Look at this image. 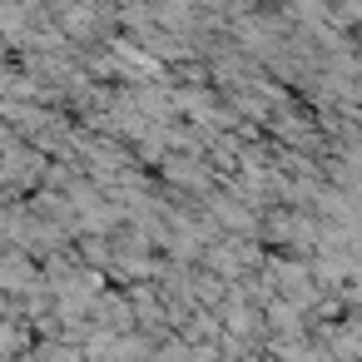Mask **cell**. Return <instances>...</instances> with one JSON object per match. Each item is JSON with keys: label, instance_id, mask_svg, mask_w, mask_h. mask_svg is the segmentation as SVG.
Returning a JSON list of instances; mask_svg holds the SVG:
<instances>
[{"label": "cell", "instance_id": "obj_1", "mask_svg": "<svg viewBox=\"0 0 362 362\" xmlns=\"http://www.w3.org/2000/svg\"><path fill=\"white\" fill-rule=\"evenodd\" d=\"M25 283V268L21 263H0V288H21Z\"/></svg>", "mask_w": 362, "mask_h": 362}]
</instances>
